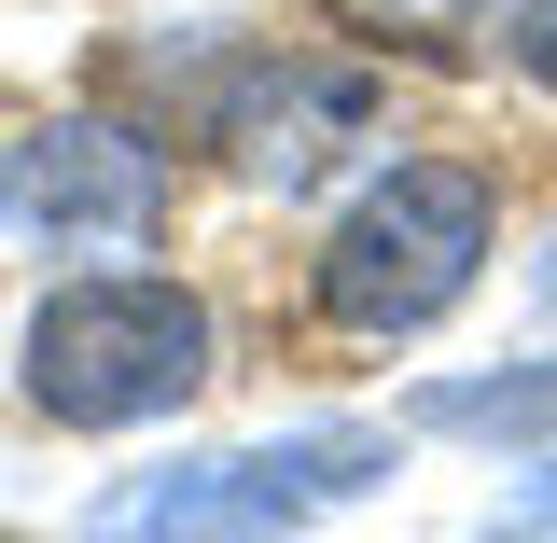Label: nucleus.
I'll list each match as a JSON object with an SVG mask.
<instances>
[{
	"label": "nucleus",
	"instance_id": "obj_1",
	"mask_svg": "<svg viewBox=\"0 0 557 543\" xmlns=\"http://www.w3.org/2000/svg\"><path fill=\"white\" fill-rule=\"evenodd\" d=\"M391 488V432L376 418H321V432H265V446H196L153 474L98 488L84 543H293Z\"/></svg>",
	"mask_w": 557,
	"mask_h": 543
},
{
	"label": "nucleus",
	"instance_id": "obj_2",
	"mask_svg": "<svg viewBox=\"0 0 557 543\" xmlns=\"http://www.w3.org/2000/svg\"><path fill=\"white\" fill-rule=\"evenodd\" d=\"M28 405L57 432H139L209 391V307L182 279H57L28 307Z\"/></svg>",
	"mask_w": 557,
	"mask_h": 543
},
{
	"label": "nucleus",
	"instance_id": "obj_3",
	"mask_svg": "<svg viewBox=\"0 0 557 543\" xmlns=\"http://www.w3.org/2000/svg\"><path fill=\"white\" fill-rule=\"evenodd\" d=\"M487 251H502L487 182L405 153V168L362 182V209L321 237V321H335V335H432V321L487 279Z\"/></svg>",
	"mask_w": 557,
	"mask_h": 543
},
{
	"label": "nucleus",
	"instance_id": "obj_4",
	"mask_svg": "<svg viewBox=\"0 0 557 543\" xmlns=\"http://www.w3.org/2000/svg\"><path fill=\"white\" fill-rule=\"evenodd\" d=\"M376 70H348V57H251L237 84H223V168L237 182H265V196H321L348 153L376 139Z\"/></svg>",
	"mask_w": 557,
	"mask_h": 543
},
{
	"label": "nucleus",
	"instance_id": "obj_5",
	"mask_svg": "<svg viewBox=\"0 0 557 543\" xmlns=\"http://www.w3.org/2000/svg\"><path fill=\"white\" fill-rule=\"evenodd\" d=\"M0 209L28 237H57V251H98V237H139L168 209V168H153V139L98 126V112H57V126L0 139Z\"/></svg>",
	"mask_w": 557,
	"mask_h": 543
},
{
	"label": "nucleus",
	"instance_id": "obj_6",
	"mask_svg": "<svg viewBox=\"0 0 557 543\" xmlns=\"http://www.w3.org/2000/svg\"><path fill=\"white\" fill-rule=\"evenodd\" d=\"M418 432H460V446H544L557 432V362H502V377H432L418 391Z\"/></svg>",
	"mask_w": 557,
	"mask_h": 543
},
{
	"label": "nucleus",
	"instance_id": "obj_7",
	"mask_svg": "<svg viewBox=\"0 0 557 543\" xmlns=\"http://www.w3.org/2000/svg\"><path fill=\"white\" fill-rule=\"evenodd\" d=\"M335 14H362V28L405 42V57H474L487 28H502V0H335Z\"/></svg>",
	"mask_w": 557,
	"mask_h": 543
},
{
	"label": "nucleus",
	"instance_id": "obj_8",
	"mask_svg": "<svg viewBox=\"0 0 557 543\" xmlns=\"http://www.w3.org/2000/svg\"><path fill=\"white\" fill-rule=\"evenodd\" d=\"M502 42H516V70L557 98V0H516V14H502Z\"/></svg>",
	"mask_w": 557,
	"mask_h": 543
},
{
	"label": "nucleus",
	"instance_id": "obj_9",
	"mask_svg": "<svg viewBox=\"0 0 557 543\" xmlns=\"http://www.w3.org/2000/svg\"><path fill=\"white\" fill-rule=\"evenodd\" d=\"M487 543H557V474H530V502H516V516H502Z\"/></svg>",
	"mask_w": 557,
	"mask_h": 543
},
{
	"label": "nucleus",
	"instance_id": "obj_10",
	"mask_svg": "<svg viewBox=\"0 0 557 543\" xmlns=\"http://www.w3.org/2000/svg\"><path fill=\"white\" fill-rule=\"evenodd\" d=\"M544 307H557V251H544Z\"/></svg>",
	"mask_w": 557,
	"mask_h": 543
}]
</instances>
